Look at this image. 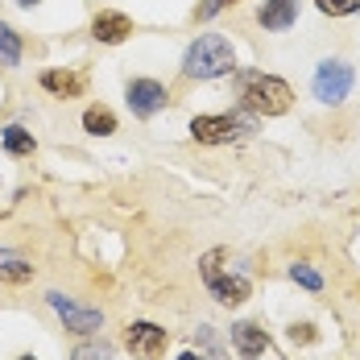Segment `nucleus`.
<instances>
[{
  "instance_id": "4468645a",
  "label": "nucleus",
  "mask_w": 360,
  "mask_h": 360,
  "mask_svg": "<svg viewBox=\"0 0 360 360\" xmlns=\"http://www.w3.org/2000/svg\"><path fill=\"white\" fill-rule=\"evenodd\" d=\"M4 149L8 153H17V158H25V153H34V133H25V129H4Z\"/></svg>"
},
{
  "instance_id": "0eeeda50",
  "label": "nucleus",
  "mask_w": 360,
  "mask_h": 360,
  "mask_svg": "<svg viewBox=\"0 0 360 360\" xmlns=\"http://www.w3.org/2000/svg\"><path fill=\"white\" fill-rule=\"evenodd\" d=\"M166 104V87L153 83V79H133L129 83V108L137 116H153V112Z\"/></svg>"
},
{
  "instance_id": "f3484780",
  "label": "nucleus",
  "mask_w": 360,
  "mask_h": 360,
  "mask_svg": "<svg viewBox=\"0 0 360 360\" xmlns=\"http://www.w3.org/2000/svg\"><path fill=\"white\" fill-rule=\"evenodd\" d=\"M319 8H323L327 17H348V13H356L360 0H315Z\"/></svg>"
},
{
  "instance_id": "f8f14e48",
  "label": "nucleus",
  "mask_w": 360,
  "mask_h": 360,
  "mask_svg": "<svg viewBox=\"0 0 360 360\" xmlns=\"http://www.w3.org/2000/svg\"><path fill=\"white\" fill-rule=\"evenodd\" d=\"M41 87L54 91V96H79V91H83V79L71 75V71H46L41 75Z\"/></svg>"
},
{
  "instance_id": "4be33fe9",
  "label": "nucleus",
  "mask_w": 360,
  "mask_h": 360,
  "mask_svg": "<svg viewBox=\"0 0 360 360\" xmlns=\"http://www.w3.org/2000/svg\"><path fill=\"white\" fill-rule=\"evenodd\" d=\"M17 4H37V0H17Z\"/></svg>"
},
{
  "instance_id": "f03ea898",
  "label": "nucleus",
  "mask_w": 360,
  "mask_h": 360,
  "mask_svg": "<svg viewBox=\"0 0 360 360\" xmlns=\"http://www.w3.org/2000/svg\"><path fill=\"white\" fill-rule=\"evenodd\" d=\"M228 261H232V257L224 249H216V252L203 257L199 269H203V282L212 286V294H216L224 307H240V302L249 298V278H245L236 265H228Z\"/></svg>"
},
{
  "instance_id": "a211bd4d",
  "label": "nucleus",
  "mask_w": 360,
  "mask_h": 360,
  "mask_svg": "<svg viewBox=\"0 0 360 360\" xmlns=\"http://www.w3.org/2000/svg\"><path fill=\"white\" fill-rule=\"evenodd\" d=\"M290 278H294V282H302L307 290H319V286H323V278H319L311 265H294V269H290Z\"/></svg>"
},
{
  "instance_id": "1a4fd4ad",
  "label": "nucleus",
  "mask_w": 360,
  "mask_h": 360,
  "mask_svg": "<svg viewBox=\"0 0 360 360\" xmlns=\"http://www.w3.org/2000/svg\"><path fill=\"white\" fill-rule=\"evenodd\" d=\"M257 17H261L265 30H290L294 17H298V0H265Z\"/></svg>"
},
{
  "instance_id": "ddd939ff",
  "label": "nucleus",
  "mask_w": 360,
  "mask_h": 360,
  "mask_svg": "<svg viewBox=\"0 0 360 360\" xmlns=\"http://www.w3.org/2000/svg\"><path fill=\"white\" fill-rule=\"evenodd\" d=\"M83 129H87V133H96V137L116 133V116H112L108 108H87V112H83Z\"/></svg>"
},
{
  "instance_id": "aec40b11",
  "label": "nucleus",
  "mask_w": 360,
  "mask_h": 360,
  "mask_svg": "<svg viewBox=\"0 0 360 360\" xmlns=\"http://www.w3.org/2000/svg\"><path fill=\"white\" fill-rule=\"evenodd\" d=\"M13 261H17V257H13V252H4V249H0V269H8V265H13Z\"/></svg>"
},
{
  "instance_id": "6ab92c4d",
  "label": "nucleus",
  "mask_w": 360,
  "mask_h": 360,
  "mask_svg": "<svg viewBox=\"0 0 360 360\" xmlns=\"http://www.w3.org/2000/svg\"><path fill=\"white\" fill-rule=\"evenodd\" d=\"M228 4H236V0H203V4L195 8V17H199V21H207V17H216L219 8H228Z\"/></svg>"
},
{
  "instance_id": "20e7f679",
  "label": "nucleus",
  "mask_w": 360,
  "mask_h": 360,
  "mask_svg": "<svg viewBox=\"0 0 360 360\" xmlns=\"http://www.w3.org/2000/svg\"><path fill=\"white\" fill-rule=\"evenodd\" d=\"M191 133H195V141H203V145H224V141H240L245 133H252V124L240 120V116H195Z\"/></svg>"
},
{
  "instance_id": "7ed1b4c3",
  "label": "nucleus",
  "mask_w": 360,
  "mask_h": 360,
  "mask_svg": "<svg viewBox=\"0 0 360 360\" xmlns=\"http://www.w3.org/2000/svg\"><path fill=\"white\" fill-rule=\"evenodd\" d=\"M240 100L257 116H282L290 108V100H294V91H290L282 79H274V75H245Z\"/></svg>"
},
{
  "instance_id": "9d476101",
  "label": "nucleus",
  "mask_w": 360,
  "mask_h": 360,
  "mask_svg": "<svg viewBox=\"0 0 360 360\" xmlns=\"http://www.w3.org/2000/svg\"><path fill=\"white\" fill-rule=\"evenodd\" d=\"M50 302H54V311L67 319V331H96V327H100V311H79V307H71L63 294H50Z\"/></svg>"
},
{
  "instance_id": "6e6552de",
  "label": "nucleus",
  "mask_w": 360,
  "mask_h": 360,
  "mask_svg": "<svg viewBox=\"0 0 360 360\" xmlns=\"http://www.w3.org/2000/svg\"><path fill=\"white\" fill-rule=\"evenodd\" d=\"M91 34H96V41H124V37L133 34V21L124 17V13H100L96 21H91Z\"/></svg>"
},
{
  "instance_id": "39448f33",
  "label": "nucleus",
  "mask_w": 360,
  "mask_h": 360,
  "mask_svg": "<svg viewBox=\"0 0 360 360\" xmlns=\"http://www.w3.org/2000/svg\"><path fill=\"white\" fill-rule=\"evenodd\" d=\"M348 91H352V67H344V63H323V67L315 71V96H319L323 104L348 100Z\"/></svg>"
},
{
  "instance_id": "f257e3e1",
  "label": "nucleus",
  "mask_w": 360,
  "mask_h": 360,
  "mask_svg": "<svg viewBox=\"0 0 360 360\" xmlns=\"http://www.w3.org/2000/svg\"><path fill=\"white\" fill-rule=\"evenodd\" d=\"M232 67H236V54L224 34H203L186 50V63H182V71L191 79H216V75H228Z\"/></svg>"
},
{
  "instance_id": "423d86ee",
  "label": "nucleus",
  "mask_w": 360,
  "mask_h": 360,
  "mask_svg": "<svg viewBox=\"0 0 360 360\" xmlns=\"http://www.w3.org/2000/svg\"><path fill=\"white\" fill-rule=\"evenodd\" d=\"M166 331L158 323H133L129 327V335H124V344H129V352L133 356H141V360H158L162 352H166Z\"/></svg>"
},
{
  "instance_id": "9b49d317",
  "label": "nucleus",
  "mask_w": 360,
  "mask_h": 360,
  "mask_svg": "<svg viewBox=\"0 0 360 360\" xmlns=\"http://www.w3.org/2000/svg\"><path fill=\"white\" fill-rule=\"evenodd\" d=\"M232 344L240 348V356H245V360H257L261 352H265L269 335H265L257 323H236V327H232Z\"/></svg>"
},
{
  "instance_id": "412c9836",
  "label": "nucleus",
  "mask_w": 360,
  "mask_h": 360,
  "mask_svg": "<svg viewBox=\"0 0 360 360\" xmlns=\"http://www.w3.org/2000/svg\"><path fill=\"white\" fill-rule=\"evenodd\" d=\"M179 360H199V356H195V352H186V356H179Z\"/></svg>"
},
{
  "instance_id": "5701e85b",
  "label": "nucleus",
  "mask_w": 360,
  "mask_h": 360,
  "mask_svg": "<svg viewBox=\"0 0 360 360\" xmlns=\"http://www.w3.org/2000/svg\"><path fill=\"white\" fill-rule=\"evenodd\" d=\"M21 360H34V356H21Z\"/></svg>"
},
{
  "instance_id": "2eb2a0df",
  "label": "nucleus",
  "mask_w": 360,
  "mask_h": 360,
  "mask_svg": "<svg viewBox=\"0 0 360 360\" xmlns=\"http://www.w3.org/2000/svg\"><path fill=\"white\" fill-rule=\"evenodd\" d=\"M17 58H21V41H17V34H13L8 25H0V63L13 67Z\"/></svg>"
},
{
  "instance_id": "dca6fc26",
  "label": "nucleus",
  "mask_w": 360,
  "mask_h": 360,
  "mask_svg": "<svg viewBox=\"0 0 360 360\" xmlns=\"http://www.w3.org/2000/svg\"><path fill=\"white\" fill-rule=\"evenodd\" d=\"M71 360H112V344H83V348H75Z\"/></svg>"
}]
</instances>
